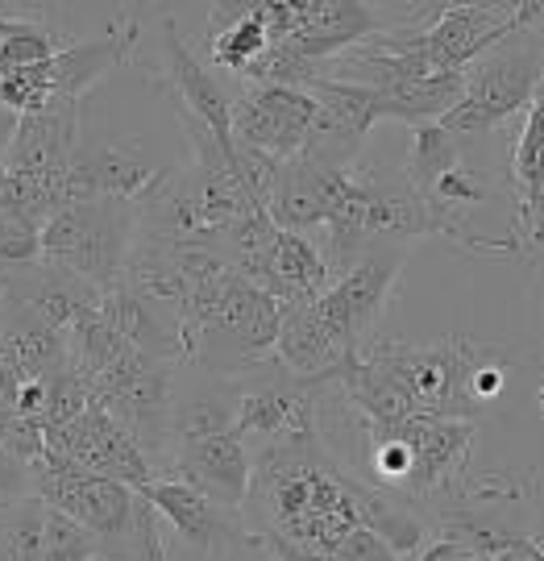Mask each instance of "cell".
I'll return each mask as SVG.
<instances>
[{"mask_svg":"<svg viewBox=\"0 0 544 561\" xmlns=\"http://www.w3.org/2000/svg\"><path fill=\"white\" fill-rule=\"evenodd\" d=\"M138 241L134 201H67L42 225V262L59 266L96 291H113Z\"/></svg>","mask_w":544,"mask_h":561,"instance_id":"obj_3","label":"cell"},{"mask_svg":"<svg viewBox=\"0 0 544 561\" xmlns=\"http://www.w3.org/2000/svg\"><path fill=\"white\" fill-rule=\"evenodd\" d=\"M42 454L67 461L76 470H88L96 479H113L121 482V486H134V491H146L150 482L159 479L154 461L141 454V445L96 403L71 424L46 428V449Z\"/></svg>","mask_w":544,"mask_h":561,"instance_id":"obj_8","label":"cell"},{"mask_svg":"<svg viewBox=\"0 0 544 561\" xmlns=\"http://www.w3.org/2000/svg\"><path fill=\"white\" fill-rule=\"evenodd\" d=\"M511 180H516V208L544 201V80L528 104L524 134L511 150Z\"/></svg>","mask_w":544,"mask_h":561,"instance_id":"obj_24","label":"cell"},{"mask_svg":"<svg viewBox=\"0 0 544 561\" xmlns=\"http://www.w3.org/2000/svg\"><path fill=\"white\" fill-rule=\"evenodd\" d=\"M101 545L96 537L76 524L71 516H62L55 507H46V545H42V561H96Z\"/></svg>","mask_w":544,"mask_h":561,"instance_id":"obj_26","label":"cell"},{"mask_svg":"<svg viewBox=\"0 0 544 561\" xmlns=\"http://www.w3.org/2000/svg\"><path fill=\"white\" fill-rule=\"evenodd\" d=\"M407 561H483L474 549H465V545H458V541H428L420 549V553H412Z\"/></svg>","mask_w":544,"mask_h":561,"instance_id":"obj_29","label":"cell"},{"mask_svg":"<svg viewBox=\"0 0 544 561\" xmlns=\"http://www.w3.org/2000/svg\"><path fill=\"white\" fill-rule=\"evenodd\" d=\"M34 500V466L0 445V507Z\"/></svg>","mask_w":544,"mask_h":561,"instance_id":"obj_27","label":"cell"},{"mask_svg":"<svg viewBox=\"0 0 544 561\" xmlns=\"http://www.w3.org/2000/svg\"><path fill=\"white\" fill-rule=\"evenodd\" d=\"M407 250L412 245H374V250H366L362 259L354 262L342 279L316 300L324 324L333 329V337L342 341L349 354L370 345V333L383 317V308L391 304L395 279L404 271Z\"/></svg>","mask_w":544,"mask_h":561,"instance_id":"obj_7","label":"cell"},{"mask_svg":"<svg viewBox=\"0 0 544 561\" xmlns=\"http://www.w3.org/2000/svg\"><path fill=\"white\" fill-rule=\"evenodd\" d=\"M465 92V71H432L424 80H412L395 92L374 96L379 101V117L383 121H404V125H437L449 117V108L462 101Z\"/></svg>","mask_w":544,"mask_h":561,"instance_id":"obj_22","label":"cell"},{"mask_svg":"<svg viewBox=\"0 0 544 561\" xmlns=\"http://www.w3.org/2000/svg\"><path fill=\"white\" fill-rule=\"evenodd\" d=\"M204 46H208V59L217 62L221 71L242 80L245 71L263 59L275 42L266 34L258 4H229V0H221V4L208 9Z\"/></svg>","mask_w":544,"mask_h":561,"instance_id":"obj_21","label":"cell"},{"mask_svg":"<svg viewBox=\"0 0 544 561\" xmlns=\"http://www.w3.org/2000/svg\"><path fill=\"white\" fill-rule=\"evenodd\" d=\"M312 117H316V104L303 88L242 83V92L233 96V141L287 162L303 150Z\"/></svg>","mask_w":544,"mask_h":561,"instance_id":"obj_9","label":"cell"},{"mask_svg":"<svg viewBox=\"0 0 544 561\" xmlns=\"http://www.w3.org/2000/svg\"><path fill=\"white\" fill-rule=\"evenodd\" d=\"M159 162L150 159L141 146H92L80 150L67 171V196L71 201H134L150 196V187L162 180Z\"/></svg>","mask_w":544,"mask_h":561,"instance_id":"obj_12","label":"cell"},{"mask_svg":"<svg viewBox=\"0 0 544 561\" xmlns=\"http://www.w3.org/2000/svg\"><path fill=\"white\" fill-rule=\"evenodd\" d=\"M507 382V362H495V358H483L478 366H474V379H470V396H474V403L483 408V403H490L499 391H504Z\"/></svg>","mask_w":544,"mask_h":561,"instance_id":"obj_28","label":"cell"},{"mask_svg":"<svg viewBox=\"0 0 544 561\" xmlns=\"http://www.w3.org/2000/svg\"><path fill=\"white\" fill-rule=\"evenodd\" d=\"M166 76H171V92L175 104L187 108L196 121H204L221 146H233V96L212 80V71L204 67L180 38L175 18H166Z\"/></svg>","mask_w":544,"mask_h":561,"instance_id":"obj_17","label":"cell"},{"mask_svg":"<svg viewBox=\"0 0 544 561\" xmlns=\"http://www.w3.org/2000/svg\"><path fill=\"white\" fill-rule=\"evenodd\" d=\"M462 150L465 141L458 134H449L441 121L437 125H416L412 129V146H407L404 159V180L416 196H428L432 183L444 180L453 167H462Z\"/></svg>","mask_w":544,"mask_h":561,"instance_id":"obj_23","label":"cell"},{"mask_svg":"<svg viewBox=\"0 0 544 561\" xmlns=\"http://www.w3.org/2000/svg\"><path fill=\"white\" fill-rule=\"evenodd\" d=\"M101 312L134 350L150 354V358L175 362V366H180L183 354H187V350H183L180 317H175L171 308H162V304L146 300L141 291L125 287V283H117L113 291H104Z\"/></svg>","mask_w":544,"mask_h":561,"instance_id":"obj_19","label":"cell"},{"mask_svg":"<svg viewBox=\"0 0 544 561\" xmlns=\"http://www.w3.org/2000/svg\"><path fill=\"white\" fill-rule=\"evenodd\" d=\"M544 80V21L511 30L504 42H495L486 55L465 67V92L462 101L449 108L441 121L449 134L474 138L507 117L524 113L536 88Z\"/></svg>","mask_w":544,"mask_h":561,"instance_id":"obj_2","label":"cell"},{"mask_svg":"<svg viewBox=\"0 0 544 561\" xmlns=\"http://www.w3.org/2000/svg\"><path fill=\"white\" fill-rule=\"evenodd\" d=\"M138 30H141L138 18L125 21V25H113L101 38L71 42L55 59L38 62V67H30V71H34V80L50 92V101L80 104L88 88H96L113 67H121V62L129 59V50L138 46Z\"/></svg>","mask_w":544,"mask_h":561,"instance_id":"obj_14","label":"cell"},{"mask_svg":"<svg viewBox=\"0 0 544 561\" xmlns=\"http://www.w3.org/2000/svg\"><path fill=\"white\" fill-rule=\"evenodd\" d=\"M46 545V503L34 495L0 507V561H42Z\"/></svg>","mask_w":544,"mask_h":561,"instance_id":"obj_25","label":"cell"},{"mask_svg":"<svg viewBox=\"0 0 544 561\" xmlns=\"http://www.w3.org/2000/svg\"><path fill=\"white\" fill-rule=\"evenodd\" d=\"M345 175L349 171H337L312 154H296L282 162L275 192H270V208H266L275 229H287V233L324 229V221L333 217V208L342 201Z\"/></svg>","mask_w":544,"mask_h":561,"instance_id":"obj_11","label":"cell"},{"mask_svg":"<svg viewBox=\"0 0 544 561\" xmlns=\"http://www.w3.org/2000/svg\"><path fill=\"white\" fill-rule=\"evenodd\" d=\"M345 358H349V350L333 337V329L324 324L316 304L282 308L279 341H275V362H279L282 370H291L296 379L333 382Z\"/></svg>","mask_w":544,"mask_h":561,"instance_id":"obj_18","label":"cell"},{"mask_svg":"<svg viewBox=\"0 0 544 561\" xmlns=\"http://www.w3.org/2000/svg\"><path fill=\"white\" fill-rule=\"evenodd\" d=\"M171 479L187 482L192 491H200L204 500L221 503V507H242L254 479V454L242 437L221 433V437H204V442L180 445L171 449Z\"/></svg>","mask_w":544,"mask_h":561,"instance_id":"obj_10","label":"cell"},{"mask_svg":"<svg viewBox=\"0 0 544 561\" xmlns=\"http://www.w3.org/2000/svg\"><path fill=\"white\" fill-rule=\"evenodd\" d=\"M362 350L400 382V391L407 396L416 416L470 421L478 412V403L470 396V379L486 354L470 337H444L437 345L370 341Z\"/></svg>","mask_w":544,"mask_h":561,"instance_id":"obj_4","label":"cell"},{"mask_svg":"<svg viewBox=\"0 0 544 561\" xmlns=\"http://www.w3.org/2000/svg\"><path fill=\"white\" fill-rule=\"evenodd\" d=\"M96 561H104V558H96Z\"/></svg>","mask_w":544,"mask_h":561,"instance_id":"obj_33","label":"cell"},{"mask_svg":"<svg viewBox=\"0 0 544 561\" xmlns=\"http://www.w3.org/2000/svg\"><path fill=\"white\" fill-rule=\"evenodd\" d=\"M321 387L324 379H296L279 362H263L242 379L233 437L258 449L321 442Z\"/></svg>","mask_w":544,"mask_h":561,"instance_id":"obj_6","label":"cell"},{"mask_svg":"<svg viewBox=\"0 0 544 561\" xmlns=\"http://www.w3.org/2000/svg\"><path fill=\"white\" fill-rule=\"evenodd\" d=\"M536 408H541V416H544V387L536 391Z\"/></svg>","mask_w":544,"mask_h":561,"instance_id":"obj_32","label":"cell"},{"mask_svg":"<svg viewBox=\"0 0 544 561\" xmlns=\"http://www.w3.org/2000/svg\"><path fill=\"white\" fill-rule=\"evenodd\" d=\"M150 507L159 512L192 549H224V545H245L250 549V528L233 507L204 500L200 491H192L180 479H154L141 491Z\"/></svg>","mask_w":544,"mask_h":561,"instance_id":"obj_13","label":"cell"},{"mask_svg":"<svg viewBox=\"0 0 544 561\" xmlns=\"http://www.w3.org/2000/svg\"><path fill=\"white\" fill-rule=\"evenodd\" d=\"M92 382V403L104 408L154 461L171 449V400H175V362H159L141 350H125Z\"/></svg>","mask_w":544,"mask_h":561,"instance_id":"obj_5","label":"cell"},{"mask_svg":"<svg viewBox=\"0 0 544 561\" xmlns=\"http://www.w3.org/2000/svg\"><path fill=\"white\" fill-rule=\"evenodd\" d=\"M4 34H9V18H0V42H4Z\"/></svg>","mask_w":544,"mask_h":561,"instance_id":"obj_31","label":"cell"},{"mask_svg":"<svg viewBox=\"0 0 544 561\" xmlns=\"http://www.w3.org/2000/svg\"><path fill=\"white\" fill-rule=\"evenodd\" d=\"M362 479H354L333 449L321 442L270 445L254 454V479L245 495L250 533H275L312 553L333 558V549L362 528L358 516Z\"/></svg>","mask_w":544,"mask_h":561,"instance_id":"obj_1","label":"cell"},{"mask_svg":"<svg viewBox=\"0 0 544 561\" xmlns=\"http://www.w3.org/2000/svg\"><path fill=\"white\" fill-rule=\"evenodd\" d=\"M80 138V104L55 101L38 117H18L13 138L4 146L0 171H34V175H67Z\"/></svg>","mask_w":544,"mask_h":561,"instance_id":"obj_15","label":"cell"},{"mask_svg":"<svg viewBox=\"0 0 544 561\" xmlns=\"http://www.w3.org/2000/svg\"><path fill=\"white\" fill-rule=\"evenodd\" d=\"M238 400H242V382L208 379V375L192 379V387H175V400H171V449L233 433Z\"/></svg>","mask_w":544,"mask_h":561,"instance_id":"obj_20","label":"cell"},{"mask_svg":"<svg viewBox=\"0 0 544 561\" xmlns=\"http://www.w3.org/2000/svg\"><path fill=\"white\" fill-rule=\"evenodd\" d=\"M0 300L13 304V308H25V312L42 317L50 329L67 333V324L83 317L88 308H96L104 300V291H96L92 283L76 279V275H67L59 266H50V262H34V266H25V271L4 279Z\"/></svg>","mask_w":544,"mask_h":561,"instance_id":"obj_16","label":"cell"},{"mask_svg":"<svg viewBox=\"0 0 544 561\" xmlns=\"http://www.w3.org/2000/svg\"><path fill=\"white\" fill-rule=\"evenodd\" d=\"M13 125H18V117H13L9 108H0V159H4V146H9V138H13Z\"/></svg>","mask_w":544,"mask_h":561,"instance_id":"obj_30","label":"cell"}]
</instances>
